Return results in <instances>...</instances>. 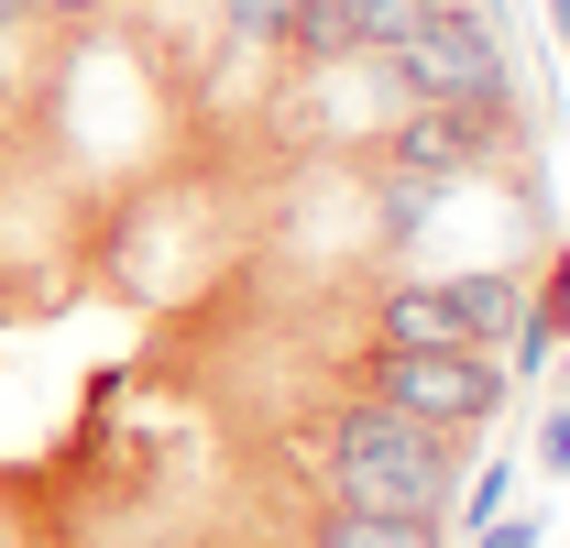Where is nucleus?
<instances>
[{"label":"nucleus","mask_w":570,"mask_h":548,"mask_svg":"<svg viewBox=\"0 0 570 548\" xmlns=\"http://www.w3.org/2000/svg\"><path fill=\"white\" fill-rule=\"evenodd\" d=\"M285 45H296L307 67H352V11H341V0H296Z\"/></svg>","instance_id":"10"},{"label":"nucleus","mask_w":570,"mask_h":548,"mask_svg":"<svg viewBox=\"0 0 570 548\" xmlns=\"http://www.w3.org/2000/svg\"><path fill=\"white\" fill-rule=\"evenodd\" d=\"M549 33H560V45H570V0H549Z\"/></svg>","instance_id":"17"},{"label":"nucleus","mask_w":570,"mask_h":548,"mask_svg":"<svg viewBox=\"0 0 570 548\" xmlns=\"http://www.w3.org/2000/svg\"><path fill=\"white\" fill-rule=\"evenodd\" d=\"M307 548H439V516H373V505H341L318 516Z\"/></svg>","instance_id":"8"},{"label":"nucleus","mask_w":570,"mask_h":548,"mask_svg":"<svg viewBox=\"0 0 570 548\" xmlns=\"http://www.w3.org/2000/svg\"><path fill=\"white\" fill-rule=\"evenodd\" d=\"M285 22H296V0H219V33L230 45H285Z\"/></svg>","instance_id":"11"},{"label":"nucleus","mask_w":570,"mask_h":548,"mask_svg":"<svg viewBox=\"0 0 570 548\" xmlns=\"http://www.w3.org/2000/svg\"><path fill=\"white\" fill-rule=\"evenodd\" d=\"M362 395L428 417V428H494L504 395H515V373H504L494 351H450V341H439V351H395V341H373Z\"/></svg>","instance_id":"3"},{"label":"nucleus","mask_w":570,"mask_h":548,"mask_svg":"<svg viewBox=\"0 0 570 548\" xmlns=\"http://www.w3.org/2000/svg\"><path fill=\"white\" fill-rule=\"evenodd\" d=\"M373 341H395V351H461V330H450V296H439V274H406V285H384L373 296Z\"/></svg>","instance_id":"7"},{"label":"nucleus","mask_w":570,"mask_h":548,"mask_svg":"<svg viewBox=\"0 0 570 548\" xmlns=\"http://www.w3.org/2000/svg\"><path fill=\"white\" fill-rule=\"evenodd\" d=\"M560 341H570V242L549 253V274L527 285V307H515V330H504V373H549L560 362Z\"/></svg>","instance_id":"5"},{"label":"nucleus","mask_w":570,"mask_h":548,"mask_svg":"<svg viewBox=\"0 0 570 548\" xmlns=\"http://www.w3.org/2000/svg\"><path fill=\"white\" fill-rule=\"evenodd\" d=\"M504 482H515V461H483V472L461 482V493H450V505H461V516H472V527H483V516H504Z\"/></svg>","instance_id":"12"},{"label":"nucleus","mask_w":570,"mask_h":548,"mask_svg":"<svg viewBox=\"0 0 570 548\" xmlns=\"http://www.w3.org/2000/svg\"><path fill=\"white\" fill-rule=\"evenodd\" d=\"M515 121L494 110H439V99H406L395 110V133H384V165L395 176H417V187H461V176H494Z\"/></svg>","instance_id":"4"},{"label":"nucleus","mask_w":570,"mask_h":548,"mask_svg":"<svg viewBox=\"0 0 570 548\" xmlns=\"http://www.w3.org/2000/svg\"><path fill=\"white\" fill-rule=\"evenodd\" d=\"M439 296H450V330H461V351H483L515 330V307H527V274L515 264H461V274H439Z\"/></svg>","instance_id":"6"},{"label":"nucleus","mask_w":570,"mask_h":548,"mask_svg":"<svg viewBox=\"0 0 570 548\" xmlns=\"http://www.w3.org/2000/svg\"><path fill=\"white\" fill-rule=\"evenodd\" d=\"M318 428H330L318 461H330V493H341V505H373V516H439V505L461 493L450 428L384 407V395H352V407H330Z\"/></svg>","instance_id":"1"},{"label":"nucleus","mask_w":570,"mask_h":548,"mask_svg":"<svg viewBox=\"0 0 570 548\" xmlns=\"http://www.w3.org/2000/svg\"><path fill=\"white\" fill-rule=\"evenodd\" d=\"M472 548H538V516H483Z\"/></svg>","instance_id":"14"},{"label":"nucleus","mask_w":570,"mask_h":548,"mask_svg":"<svg viewBox=\"0 0 570 548\" xmlns=\"http://www.w3.org/2000/svg\"><path fill=\"white\" fill-rule=\"evenodd\" d=\"M527 450H538V472H570V395L538 417V439H527Z\"/></svg>","instance_id":"13"},{"label":"nucleus","mask_w":570,"mask_h":548,"mask_svg":"<svg viewBox=\"0 0 570 548\" xmlns=\"http://www.w3.org/2000/svg\"><path fill=\"white\" fill-rule=\"evenodd\" d=\"M384 67L406 77V99H439V110H494L515 121V56H504V33L472 11V0H439L417 33L384 56Z\"/></svg>","instance_id":"2"},{"label":"nucleus","mask_w":570,"mask_h":548,"mask_svg":"<svg viewBox=\"0 0 570 548\" xmlns=\"http://www.w3.org/2000/svg\"><path fill=\"white\" fill-rule=\"evenodd\" d=\"M22 11H33V22H110L121 0H22Z\"/></svg>","instance_id":"15"},{"label":"nucleus","mask_w":570,"mask_h":548,"mask_svg":"<svg viewBox=\"0 0 570 548\" xmlns=\"http://www.w3.org/2000/svg\"><path fill=\"white\" fill-rule=\"evenodd\" d=\"M472 11H483V22H504V0H472Z\"/></svg>","instance_id":"18"},{"label":"nucleus","mask_w":570,"mask_h":548,"mask_svg":"<svg viewBox=\"0 0 570 548\" xmlns=\"http://www.w3.org/2000/svg\"><path fill=\"white\" fill-rule=\"evenodd\" d=\"M341 11H352V56H395L439 0H341Z\"/></svg>","instance_id":"9"},{"label":"nucleus","mask_w":570,"mask_h":548,"mask_svg":"<svg viewBox=\"0 0 570 548\" xmlns=\"http://www.w3.org/2000/svg\"><path fill=\"white\" fill-rule=\"evenodd\" d=\"M11 22H33V11H22V0H0V45H11Z\"/></svg>","instance_id":"16"}]
</instances>
